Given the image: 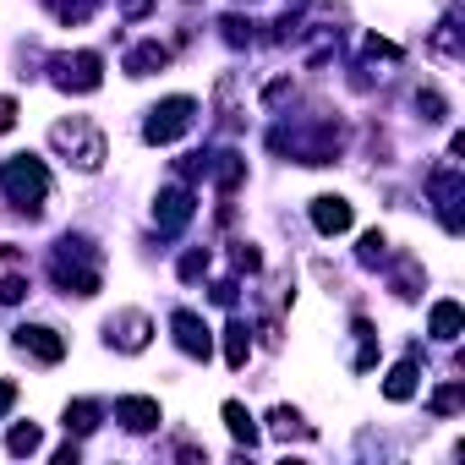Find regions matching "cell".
Returning a JSON list of instances; mask_svg holds the SVG:
<instances>
[{
    "instance_id": "6da1fadb",
    "label": "cell",
    "mask_w": 465,
    "mask_h": 465,
    "mask_svg": "<svg viewBox=\"0 0 465 465\" xmlns=\"http://www.w3.org/2000/svg\"><path fill=\"white\" fill-rule=\"evenodd\" d=\"M0 192H6L22 214H39L44 197H49V170H44L33 154H17V159L0 165Z\"/></svg>"
},
{
    "instance_id": "7a4b0ae2",
    "label": "cell",
    "mask_w": 465,
    "mask_h": 465,
    "mask_svg": "<svg viewBox=\"0 0 465 465\" xmlns=\"http://www.w3.org/2000/svg\"><path fill=\"white\" fill-rule=\"evenodd\" d=\"M55 280L66 285V296H99V252L83 236H66L55 252Z\"/></svg>"
},
{
    "instance_id": "3957f363",
    "label": "cell",
    "mask_w": 465,
    "mask_h": 465,
    "mask_svg": "<svg viewBox=\"0 0 465 465\" xmlns=\"http://www.w3.org/2000/svg\"><path fill=\"white\" fill-rule=\"evenodd\" d=\"M49 143H55L60 154H72V165H77V170H99V165H104V138H99V126H94V121H83V115L60 121V126L49 131Z\"/></svg>"
},
{
    "instance_id": "277c9868",
    "label": "cell",
    "mask_w": 465,
    "mask_h": 465,
    "mask_svg": "<svg viewBox=\"0 0 465 465\" xmlns=\"http://www.w3.org/2000/svg\"><path fill=\"white\" fill-rule=\"evenodd\" d=\"M192 115H197V99H186V94L154 104L148 121H143V143H154V148H159V143H175L181 131H192Z\"/></svg>"
},
{
    "instance_id": "5b68a950",
    "label": "cell",
    "mask_w": 465,
    "mask_h": 465,
    "mask_svg": "<svg viewBox=\"0 0 465 465\" xmlns=\"http://www.w3.org/2000/svg\"><path fill=\"white\" fill-rule=\"evenodd\" d=\"M55 83H60L66 94H94V88L104 83V60H99L94 49L60 55V60H55Z\"/></svg>"
},
{
    "instance_id": "8992f818",
    "label": "cell",
    "mask_w": 465,
    "mask_h": 465,
    "mask_svg": "<svg viewBox=\"0 0 465 465\" xmlns=\"http://www.w3.org/2000/svg\"><path fill=\"white\" fill-rule=\"evenodd\" d=\"M17 351H28L33 362H49V367H55V362L66 356V340L55 335V328H44V323H22V328H17Z\"/></svg>"
},
{
    "instance_id": "52a82bcc",
    "label": "cell",
    "mask_w": 465,
    "mask_h": 465,
    "mask_svg": "<svg viewBox=\"0 0 465 465\" xmlns=\"http://www.w3.org/2000/svg\"><path fill=\"white\" fill-rule=\"evenodd\" d=\"M170 328H175V345H181L186 356H209V351H214V335H209V323L197 317V312L181 307V312L170 317Z\"/></svg>"
},
{
    "instance_id": "ba28073f",
    "label": "cell",
    "mask_w": 465,
    "mask_h": 465,
    "mask_svg": "<svg viewBox=\"0 0 465 465\" xmlns=\"http://www.w3.org/2000/svg\"><path fill=\"white\" fill-rule=\"evenodd\" d=\"M192 209H197L192 192H186V186H170V192H159V203H154V225H159L165 236H175V230L192 219Z\"/></svg>"
},
{
    "instance_id": "9c48e42d",
    "label": "cell",
    "mask_w": 465,
    "mask_h": 465,
    "mask_svg": "<svg viewBox=\"0 0 465 465\" xmlns=\"http://www.w3.org/2000/svg\"><path fill=\"white\" fill-rule=\"evenodd\" d=\"M115 422L126 433H154L159 427V400H148V394H126V400H115Z\"/></svg>"
},
{
    "instance_id": "30bf717a",
    "label": "cell",
    "mask_w": 465,
    "mask_h": 465,
    "mask_svg": "<svg viewBox=\"0 0 465 465\" xmlns=\"http://www.w3.org/2000/svg\"><path fill=\"white\" fill-rule=\"evenodd\" d=\"M433 203H438V214H443V230L454 236V230H460V170H454V165H443V170L433 175Z\"/></svg>"
},
{
    "instance_id": "8fae6325",
    "label": "cell",
    "mask_w": 465,
    "mask_h": 465,
    "mask_svg": "<svg viewBox=\"0 0 465 465\" xmlns=\"http://www.w3.org/2000/svg\"><path fill=\"white\" fill-rule=\"evenodd\" d=\"M148 335H154V323H148L143 312H121V317H110V345H115V351H143Z\"/></svg>"
},
{
    "instance_id": "7c38bea8",
    "label": "cell",
    "mask_w": 465,
    "mask_h": 465,
    "mask_svg": "<svg viewBox=\"0 0 465 465\" xmlns=\"http://www.w3.org/2000/svg\"><path fill=\"white\" fill-rule=\"evenodd\" d=\"M312 225H317L323 236H345V230H351V203H345V197H335V192L312 197Z\"/></svg>"
},
{
    "instance_id": "4fadbf2b",
    "label": "cell",
    "mask_w": 465,
    "mask_h": 465,
    "mask_svg": "<svg viewBox=\"0 0 465 465\" xmlns=\"http://www.w3.org/2000/svg\"><path fill=\"white\" fill-rule=\"evenodd\" d=\"M159 66H170V49L154 39V44H138V49H131L126 55V72L131 77H148V72H159Z\"/></svg>"
},
{
    "instance_id": "5bb4252c",
    "label": "cell",
    "mask_w": 465,
    "mask_h": 465,
    "mask_svg": "<svg viewBox=\"0 0 465 465\" xmlns=\"http://www.w3.org/2000/svg\"><path fill=\"white\" fill-rule=\"evenodd\" d=\"M383 394H389L394 406H400V400H411V394H416V351H411L400 367H394V372L383 378Z\"/></svg>"
},
{
    "instance_id": "9a60e30c",
    "label": "cell",
    "mask_w": 465,
    "mask_h": 465,
    "mask_svg": "<svg viewBox=\"0 0 465 465\" xmlns=\"http://www.w3.org/2000/svg\"><path fill=\"white\" fill-rule=\"evenodd\" d=\"M427 328H433V340H460V328H465L460 301H438V307H433V317H427Z\"/></svg>"
},
{
    "instance_id": "2e32d148",
    "label": "cell",
    "mask_w": 465,
    "mask_h": 465,
    "mask_svg": "<svg viewBox=\"0 0 465 465\" xmlns=\"http://www.w3.org/2000/svg\"><path fill=\"white\" fill-rule=\"evenodd\" d=\"M225 427H230V438H236V443H246V449L257 443V427H252V416H246V406H241V400H225Z\"/></svg>"
},
{
    "instance_id": "e0dca14e",
    "label": "cell",
    "mask_w": 465,
    "mask_h": 465,
    "mask_svg": "<svg viewBox=\"0 0 465 465\" xmlns=\"http://www.w3.org/2000/svg\"><path fill=\"white\" fill-rule=\"evenodd\" d=\"M246 356H252V328L246 323H230L225 328V362L230 367H246Z\"/></svg>"
},
{
    "instance_id": "ac0fdd59",
    "label": "cell",
    "mask_w": 465,
    "mask_h": 465,
    "mask_svg": "<svg viewBox=\"0 0 465 465\" xmlns=\"http://www.w3.org/2000/svg\"><path fill=\"white\" fill-rule=\"evenodd\" d=\"M94 427H99V406H94V400H72V406H66V433L83 438V433H94Z\"/></svg>"
},
{
    "instance_id": "d6986e66",
    "label": "cell",
    "mask_w": 465,
    "mask_h": 465,
    "mask_svg": "<svg viewBox=\"0 0 465 465\" xmlns=\"http://www.w3.org/2000/svg\"><path fill=\"white\" fill-rule=\"evenodd\" d=\"M269 433H274V438H307V422H301L291 406H280V411L269 416Z\"/></svg>"
},
{
    "instance_id": "ffe728a7",
    "label": "cell",
    "mask_w": 465,
    "mask_h": 465,
    "mask_svg": "<svg viewBox=\"0 0 465 465\" xmlns=\"http://www.w3.org/2000/svg\"><path fill=\"white\" fill-rule=\"evenodd\" d=\"M39 443H44V438H39V427H33V422H17V427H12V438H6V449H12V454H39Z\"/></svg>"
},
{
    "instance_id": "44dd1931",
    "label": "cell",
    "mask_w": 465,
    "mask_h": 465,
    "mask_svg": "<svg viewBox=\"0 0 465 465\" xmlns=\"http://www.w3.org/2000/svg\"><path fill=\"white\" fill-rule=\"evenodd\" d=\"M460 406H465V389H460V383H443V389L433 394V411H438V416H454Z\"/></svg>"
},
{
    "instance_id": "7402d4cb",
    "label": "cell",
    "mask_w": 465,
    "mask_h": 465,
    "mask_svg": "<svg viewBox=\"0 0 465 465\" xmlns=\"http://www.w3.org/2000/svg\"><path fill=\"white\" fill-rule=\"evenodd\" d=\"M416 110H422V121H433V126H438L449 104H443V94H438V88H422V94H416Z\"/></svg>"
},
{
    "instance_id": "603a6c76",
    "label": "cell",
    "mask_w": 465,
    "mask_h": 465,
    "mask_svg": "<svg viewBox=\"0 0 465 465\" xmlns=\"http://www.w3.org/2000/svg\"><path fill=\"white\" fill-rule=\"evenodd\" d=\"M28 296V280L22 274H6V280H0V307H17Z\"/></svg>"
},
{
    "instance_id": "cb8c5ba5",
    "label": "cell",
    "mask_w": 465,
    "mask_h": 465,
    "mask_svg": "<svg viewBox=\"0 0 465 465\" xmlns=\"http://www.w3.org/2000/svg\"><path fill=\"white\" fill-rule=\"evenodd\" d=\"M383 252H389L383 230H367V236H362V263H383Z\"/></svg>"
},
{
    "instance_id": "d4e9b609",
    "label": "cell",
    "mask_w": 465,
    "mask_h": 465,
    "mask_svg": "<svg viewBox=\"0 0 465 465\" xmlns=\"http://www.w3.org/2000/svg\"><path fill=\"white\" fill-rule=\"evenodd\" d=\"M55 12H60L66 22H83V17L94 12V0H55Z\"/></svg>"
},
{
    "instance_id": "484cf974",
    "label": "cell",
    "mask_w": 465,
    "mask_h": 465,
    "mask_svg": "<svg viewBox=\"0 0 465 465\" xmlns=\"http://www.w3.org/2000/svg\"><path fill=\"white\" fill-rule=\"evenodd\" d=\"M203 269H209V252H186L181 257V280H197Z\"/></svg>"
},
{
    "instance_id": "4316f807",
    "label": "cell",
    "mask_w": 465,
    "mask_h": 465,
    "mask_svg": "<svg viewBox=\"0 0 465 465\" xmlns=\"http://www.w3.org/2000/svg\"><path fill=\"white\" fill-rule=\"evenodd\" d=\"M236 269H246V274H252V269H263V252L241 241V246H236Z\"/></svg>"
},
{
    "instance_id": "83f0119b",
    "label": "cell",
    "mask_w": 465,
    "mask_h": 465,
    "mask_svg": "<svg viewBox=\"0 0 465 465\" xmlns=\"http://www.w3.org/2000/svg\"><path fill=\"white\" fill-rule=\"evenodd\" d=\"M367 55H372V60H400V49H394L389 39H367Z\"/></svg>"
},
{
    "instance_id": "f1b7e54d",
    "label": "cell",
    "mask_w": 465,
    "mask_h": 465,
    "mask_svg": "<svg viewBox=\"0 0 465 465\" xmlns=\"http://www.w3.org/2000/svg\"><path fill=\"white\" fill-rule=\"evenodd\" d=\"M17 126V99H0V131Z\"/></svg>"
},
{
    "instance_id": "f546056e",
    "label": "cell",
    "mask_w": 465,
    "mask_h": 465,
    "mask_svg": "<svg viewBox=\"0 0 465 465\" xmlns=\"http://www.w3.org/2000/svg\"><path fill=\"white\" fill-rule=\"evenodd\" d=\"M17 406V383H6V378H0V416H6Z\"/></svg>"
},
{
    "instance_id": "4dcf8cb0",
    "label": "cell",
    "mask_w": 465,
    "mask_h": 465,
    "mask_svg": "<svg viewBox=\"0 0 465 465\" xmlns=\"http://www.w3.org/2000/svg\"><path fill=\"white\" fill-rule=\"evenodd\" d=\"M121 12H126V17H148L154 0H121Z\"/></svg>"
},
{
    "instance_id": "1f68e13d",
    "label": "cell",
    "mask_w": 465,
    "mask_h": 465,
    "mask_svg": "<svg viewBox=\"0 0 465 465\" xmlns=\"http://www.w3.org/2000/svg\"><path fill=\"white\" fill-rule=\"evenodd\" d=\"M214 301H219V307H230V301H236V285H230V280H219V285H214Z\"/></svg>"
},
{
    "instance_id": "d6a6232c",
    "label": "cell",
    "mask_w": 465,
    "mask_h": 465,
    "mask_svg": "<svg viewBox=\"0 0 465 465\" xmlns=\"http://www.w3.org/2000/svg\"><path fill=\"white\" fill-rule=\"evenodd\" d=\"M291 6H307V0H291Z\"/></svg>"
}]
</instances>
